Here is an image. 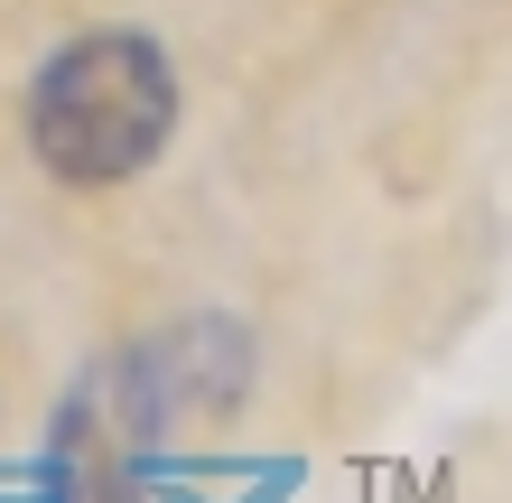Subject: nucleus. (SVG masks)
<instances>
[{"label": "nucleus", "mask_w": 512, "mask_h": 503, "mask_svg": "<svg viewBox=\"0 0 512 503\" xmlns=\"http://www.w3.org/2000/svg\"><path fill=\"white\" fill-rule=\"evenodd\" d=\"M168 122H177V84L159 66V47L122 38V28L75 38L38 75V94H28V140H38V159L56 177H75V187L140 177L149 159H159Z\"/></svg>", "instance_id": "nucleus-1"}]
</instances>
